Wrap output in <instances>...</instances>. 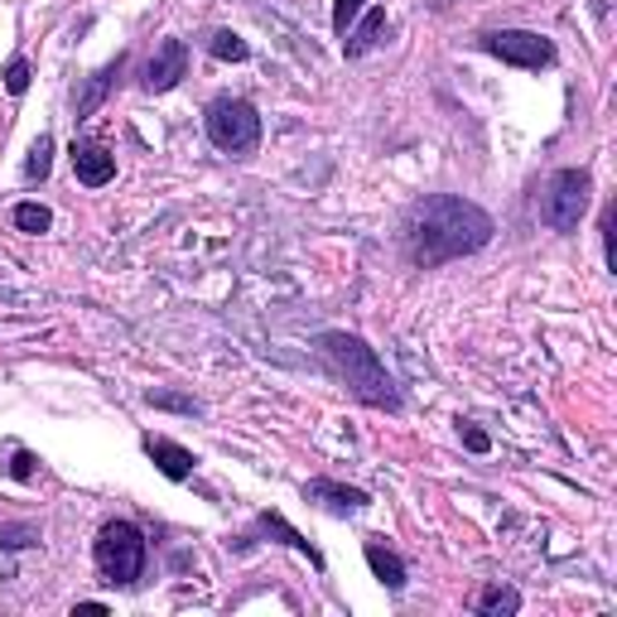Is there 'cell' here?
<instances>
[{
    "mask_svg": "<svg viewBox=\"0 0 617 617\" xmlns=\"http://www.w3.org/2000/svg\"><path fill=\"white\" fill-rule=\"evenodd\" d=\"M589 194H594L589 174H584V169H560L546 184V194H540V223L555 227V232H575L579 217L589 213Z\"/></svg>",
    "mask_w": 617,
    "mask_h": 617,
    "instance_id": "5",
    "label": "cell"
},
{
    "mask_svg": "<svg viewBox=\"0 0 617 617\" xmlns=\"http://www.w3.org/2000/svg\"><path fill=\"white\" fill-rule=\"evenodd\" d=\"M405 237H410V261L434 271V266H444V261L482 252V246L492 242V217L459 194H434V198L415 203Z\"/></svg>",
    "mask_w": 617,
    "mask_h": 617,
    "instance_id": "1",
    "label": "cell"
},
{
    "mask_svg": "<svg viewBox=\"0 0 617 617\" xmlns=\"http://www.w3.org/2000/svg\"><path fill=\"white\" fill-rule=\"evenodd\" d=\"M308 502H323V507H333V511H362L366 507V492L358 488H343V482H333V478H314L304 488Z\"/></svg>",
    "mask_w": 617,
    "mask_h": 617,
    "instance_id": "10",
    "label": "cell"
},
{
    "mask_svg": "<svg viewBox=\"0 0 617 617\" xmlns=\"http://www.w3.org/2000/svg\"><path fill=\"white\" fill-rule=\"evenodd\" d=\"M261 526H266V531H271V536H281V540H285V546H290V550H300V555H308V565H314V569H323V555H319L314 546H308V540H304V536L295 531V526H290V521L281 517V511H266V517H261Z\"/></svg>",
    "mask_w": 617,
    "mask_h": 617,
    "instance_id": "13",
    "label": "cell"
},
{
    "mask_svg": "<svg viewBox=\"0 0 617 617\" xmlns=\"http://www.w3.org/2000/svg\"><path fill=\"white\" fill-rule=\"evenodd\" d=\"M366 565H372V575L386 584V589H405V565L395 560L381 540H366Z\"/></svg>",
    "mask_w": 617,
    "mask_h": 617,
    "instance_id": "12",
    "label": "cell"
},
{
    "mask_svg": "<svg viewBox=\"0 0 617 617\" xmlns=\"http://www.w3.org/2000/svg\"><path fill=\"white\" fill-rule=\"evenodd\" d=\"M188 72V49H184V39H165L155 49V58L145 63V87L150 92H169L174 82H179Z\"/></svg>",
    "mask_w": 617,
    "mask_h": 617,
    "instance_id": "7",
    "label": "cell"
},
{
    "mask_svg": "<svg viewBox=\"0 0 617 617\" xmlns=\"http://www.w3.org/2000/svg\"><path fill=\"white\" fill-rule=\"evenodd\" d=\"M116 72H121V58H116V63H107V68H101V72H97V78H92V82H87V87H82V92H78V116H92V111L101 107V97H107V92H111Z\"/></svg>",
    "mask_w": 617,
    "mask_h": 617,
    "instance_id": "14",
    "label": "cell"
},
{
    "mask_svg": "<svg viewBox=\"0 0 617 617\" xmlns=\"http://www.w3.org/2000/svg\"><path fill=\"white\" fill-rule=\"evenodd\" d=\"M72 174H78L87 188H101V184H111V174H116V155H107L101 145H72Z\"/></svg>",
    "mask_w": 617,
    "mask_h": 617,
    "instance_id": "8",
    "label": "cell"
},
{
    "mask_svg": "<svg viewBox=\"0 0 617 617\" xmlns=\"http://www.w3.org/2000/svg\"><path fill=\"white\" fill-rule=\"evenodd\" d=\"M49 223H53V217H49L43 203H20V208H14V227H20V232H35V237H39V232H49Z\"/></svg>",
    "mask_w": 617,
    "mask_h": 617,
    "instance_id": "17",
    "label": "cell"
},
{
    "mask_svg": "<svg viewBox=\"0 0 617 617\" xmlns=\"http://www.w3.org/2000/svg\"><path fill=\"white\" fill-rule=\"evenodd\" d=\"M145 453H150V459H155V468H159V473H165V478H174V482H179V478H188V473H194V453H188L184 444H174V439H159V434H150V439H145Z\"/></svg>",
    "mask_w": 617,
    "mask_h": 617,
    "instance_id": "9",
    "label": "cell"
},
{
    "mask_svg": "<svg viewBox=\"0 0 617 617\" xmlns=\"http://www.w3.org/2000/svg\"><path fill=\"white\" fill-rule=\"evenodd\" d=\"M482 49L497 53L511 68H546L555 58V43L531 29H502V35H482Z\"/></svg>",
    "mask_w": 617,
    "mask_h": 617,
    "instance_id": "6",
    "label": "cell"
},
{
    "mask_svg": "<svg viewBox=\"0 0 617 617\" xmlns=\"http://www.w3.org/2000/svg\"><path fill=\"white\" fill-rule=\"evenodd\" d=\"M6 468H10V478H20V482H29V478H35V453H29V449H10L6 453Z\"/></svg>",
    "mask_w": 617,
    "mask_h": 617,
    "instance_id": "22",
    "label": "cell"
},
{
    "mask_svg": "<svg viewBox=\"0 0 617 617\" xmlns=\"http://www.w3.org/2000/svg\"><path fill=\"white\" fill-rule=\"evenodd\" d=\"M53 140L49 136H39L35 140V150H29V159H25V174H29V179H43V174H49V165H53Z\"/></svg>",
    "mask_w": 617,
    "mask_h": 617,
    "instance_id": "19",
    "label": "cell"
},
{
    "mask_svg": "<svg viewBox=\"0 0 617 617\" xmlns=\"http://www.w3.org/2000/svg\"><path fill=\"white\" fill-rule=\"evenodd\" d=\"M6 87H10L14 97H20V92H29V63H25V58H14V63L6 68Z\"/></svg>",
    "mask_w": 617,
    "mask_h": 617,
    "instance_id": "23",
    "label": "cell"
},
{
    "mask_svg": "<svg viewBox=\"0 0 617 617\" xmlns=\"http://www.w3.org/2000/svg\"><path fill=\"white\" fill-rule=\"evenodd\" d=\"M381 29H386V10L372 6V10H366V20L352 29V35H343V53H347V58H362V53L381 39Z\"/></svg>",
    "mask_w": 617,
    "mask_h": 617,
    "instance_id": "11",
    "label": "cell"
},
{
    "mask_svg": "<svg viewBox=\"0 0 617 617\" xmlns=\"http://www.w3.org/2000/svg\"><path fill=\"white\" fill-rule=\"evenodd\" d=\"M29 546H39V531L29 521L0 526V550H29Z\"/></svg>",
    "mask_w": 617,
    "mask_h": 617,
    "instance_id": "18",
    "label": "cell"
},
{
    "mask_svg": "<svg viewBox=\"0 0 617 617\" xmlns=\"http://www.w3.org/2000/svg\"><path fill=\"white\" fill-rule=\"evenodd\" d=\"M463 444L473 449V453H488V444H492V439L482 434V430H463Z\"/></svg>",
    "mask_w": 617,
    "mask_h": 617,
    "instance_id": "24",
    "label": "cell"
},
{
    "mask_svg": "<svg viewBox=\"0 0 617 617\" xmlns=\"http://www.w3.org/2000/svg\"><path fill=\"white\" fill-rule=\"evenodd\" d=\"M362 10H366V0H337V6H333V29H337V35H347L352 20H358Z\"/></svg>",
    "mask_w": 617,
    "mask_h": 617,
    "instance_id": "21",
    "label": "cell"
},
{
    "mask_svg": "<svg viewBox=\"0 0 617 617\" xmlns=\"http://www.w3.org/2000/svg\"><path fill=\"white\" fill-rule=\"evenodd\" d=\"M97 569L107 584H136L145 575V536L130 521H107L97 536Z\"/></svg>",
    "mask_w": 617,
    "mask_h": 617,
    "instance_id": "3",
    "label": "cell"
},
{
    "mask_svg": "<svg viewBox=\"0 0 617 617\" xmlns=\"http://www.w3.org/2000/svg\"><path fill=\"white\" fill-rule=\"evenodd\" d=\"M473 608H478V613H517V608H521V594H517V589H502V584H497V589H482V594H478Z\"/></svg>",
    "mask_w": 617,
    "mask_h": 617,
    "instance_id": "16",
    "label": "cell"
},
{
    "mask_svg": "<svg viewBox=\"0 0 617 617\" xmlns=\"http://www.w3.org/2000/svg\"><path fill=\"white\" fill-rule=\"evenodd\" d=\"M208 53H213V58H223V63H246V58H252L246 39H242V35H232V29H217V35L208 39Z\"/></svg>",
    "mask_w": 617,
    "mask_h": 617,
    "instance_id": "15",
    "label": "cell"
},
{
    "mask_svg": "<svg viewBox=\"0 0 617 617\" xmlns=\"http://www.w3.org/2000/svg\"><path fill=\"white\" fill-rule=\"evenodd\" d=\"M319 352L333 362V372L347 381L352 395H358L362 405H376V410H395V405H401V391H395V381L386 376L376 347H366L358 333H323L319 337Z\"/></svg>",
    "mask_w": 617,
    "mask_h": 617,
    "instance_id": "2",
    "label": "cell"
},
{
    "mask_svg": "<svg viewBox=\"0 0 617 617\" xmlns=\"http://www.w3.org/2000/svg\"><path fill=\"white\" fill-rule=\"evenodd\" d=\"M208 140L227 155H252L261 145V116L242 97H217L208 107Z\"/></svg>",
    "mask_w": 617,
    "mask_h": 617,
    "instance_id": "4",
    "label": "cell"
},
{
    "mask_svg": "<svg viewBox=\"0 0 617 617\" xmlns=\"http://www.w3.org/2000/svg\"><path fill=\"white\" fill-rule=\"evenodd\" d=\"M150 405L155 410H179V415H198L194 395H174V391H150Z\"/></svg>",
    "mask_w": 617,
    "mask_h": 617,
    "instance_id": "20",
    "label": "cell"
}]
</instances>
